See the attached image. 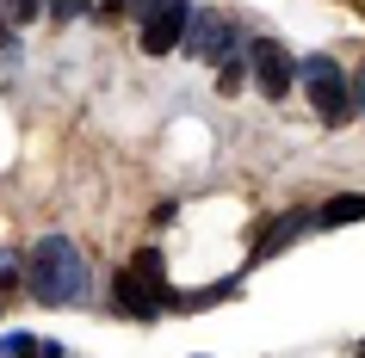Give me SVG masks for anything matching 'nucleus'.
Segmentation results:
<instances>
[{
    "mask_svg": "<svg viewBox=\"0 0 365 358\" xmlns=\"http://www.w3.org/2000/svg\"><path fill=\"white\" fill-rule=\"evenodd\" d=\"M0 50H13V19H6V6H0Z\"/></svg>",
    "mask_w": 365,
    "mask_h": 358,
    "instance_id": "nucleus-17",
    "label": "nucleus"
},
{
    "mask_svg": "<svg viewBox=\"0 0 365 358\" xmlns=\"http://www.w3.org/2000/svg\"><path fill=\"white\" fill-rule=\"evenodd\" d=\"M168 260L155 253V247H143V253H130V265L118 272V309L136 321H161V309H168Z\"/></svg>",
    "mask_w": 365,
    "mask_h": 358,
    "instance_id": "nucleus-2",
    "label": "nucleus"
},
{
    "mask_svg": "<svg viewBox=\"0 0 365 358\" xmlns=\"http://www.w3.org/2000/svg\"><path fill=\"white\" fill-rule=\"evenodd\" d=\"M0 6H6V19H13V25H31V19H38V6H50V0H0Z\"/></svg>",
    "mask_w": 365,
    "mask_h": 358,
    "instance_id": "nucleus-12",
    "label": "nucleus"
},
{
    "mask_svg": "<svg viewBox=\"0 0 365 358\" xmlns=\"http://www.w3.org/2000/svg\"><path fill=\"white\" fill-rule=\"evenodd\" d=\"M353 112L365 117V68H359V75H353Z\"/></svg>",
    "mask_w": 365,
    "mask_h": 358,
    "instance_id": "nucleus-16",
    "label": "nucleus"
},
{
    "mask_svg": "<svg viewBox=\"0 0 365 358\" xmlns=\"http://www.w3.org/2000/svg\"><path fill=\"white\" fill-rule=\"evenodd\" d=\"M242 43V25L230 19V13H192V31H186V50L205 62H223Z\"/></svg>",
    "mask_w": 365,
    "mask_h": 358,
    "instance_id": "nucleus-5",
    "label": "nucleus"
},
{
    "mask_svg": "<svg viewBox=\"0 0 365 358\" xmlns=\"http://www.w3.org/2000/svg\"><path fill=\"white\" fill-rule=\"evenodd\" d=\"M346 223H365V191H346V198H328L316 210V228H346Z\"/></svg>",
    "mask_w": 365,
    "mask_h": 358,
    "instance_id": "nucleus-8",
    "label": "nucleus"
},
{
    "mask_svg": "<svg viewBox=\"0 0 365 358\" xmlns=\"http://www.w3.org/2000/svg\"><path fill=\"white\" fill-rule=\"evenodd\" d=\"M25 290L38 302H87V290H93L87 253L68 235H43L31 247V260H25Z\"/></svg>",
    "mask_w": 365,
    "mask_h": 358,
    "instance_id": "nucleus-1",
    "label": "nucleus"
},
{
    "mask_svg": "<svg viewBox=\"0 0 365 358\" xmlns=\"http://www.w3.org/2000/svg\"><path fill=\"white\" fill-rule=\"evenodd\" d=\"M297 80L309 87V105H316V117L328 130L353 124V80H346V68L334 56H304L297 62Z\"/></svg>",
    "mask_w": 365,
    "mask_h": 358,
    "instance_id": "nucleus-3",
    "label": "nucleus"
},
{
    "mask_svg": "<svg viewBox=\"0 0 365 358\" xmlns=\"http://www.w3.org/2000/svg\"><path fill=\"white\" fill-rule=\"evenodd\" d=\"M248 80H254L248 56H223V62H217V93H242Z\"/></svg>",
    "mask_w": 365,
    "mask_h": 358,
    "instance_id": "nucleus-10",
    "label": "nucleus"
},
{
    "mask_svg": "<svg viewBox=\"0 0 365 358\" xmlns=\"http://www.w3.org/2000/svg\"><path fill=\"white\" fill-rule=\"evenodd\" d=\"M19 278H25V260H19V253H0V290L19 284Z\"/></svg>",
    "mask_w": 365,
    "mask_h": 358,
    "instance_id": "nucleus-13",
    "label": "nucleus"
},
{
    "mask_svg": "<svg viewBox=\"0 0 365 358\" xmlns=\"http://www.w3.org/2000/svg\"><path fill=\"white\" fill-rule=\"evenodd\" d=\"M99 13V0H50V19H87Z\"/></svg>",
    "mask_w": 365,
    "mask_h": 358,
    "instance_id": "nucleus-11",
    "label": "nucleus"
},
{
    "mask_svg": "<svg viewBox=\"0 0 365 358\" xmlns=\"http://www.w3.org/2000/svg\"><path fill=\"white\" fill-rule=\"evenodd\" d=\"M192 13H198V6H186V0H168L155 19H143V50H149V56H168V50H180V43H186V31H192Z\"/></svg>",
    "mask_w": 365,
    "mask_h": 358,
    "instance_id": "nucleus-6",
    "label": "nucleus"
},
{
    "mask_svg": "<svg viewBox=\"0 0 365 358\" xmlns=\"http://www.w3.org/2000/svg\"><path fill=\"white\" fill-rule=\"evenodd\" d=\"M118 13H130V0H99V19H118Z\"/></svg>",
    "mask_w": 365,
    "mask_h": 358,
    "instance_id": "nucleus-15",
    "label": "nucleus"
},
{
    "mask_svg": "<svg viewBox=\"0 0 365 358\" xmlns=\"http://www.w3.org/2000/svg\"><path fill=\"white\" fill-rule=\"evenodd\" d=\"M0 352L6 358H62L56 339H43V334H6L0 339Z\"/></svg>",
    "mask_w": 365,
    "mask_h": 358,
    "instance_id": "nucleus-9",
    "label": "nucleus"
},
{
    "mask_svg": "<svg viewBox=\"0 0 365 358\" xmlns=\"http://www.w3.org/2000/svg\"><path fill=\"white\" fill-rule=\"evenodd\" d=\"M248 68H254V87L267 99H285L297 87V56L272 38H248Z\"/></svg>",
    "mask_w": 365,
    "mask_h": 358,
    "instance_id": "nucleus-4",
    "label": "nucleus"
},
{
    "mask_svg": "<svg viewBox=\"0 0 365 358\" xmlns=\"http://www.w3.org/2000/svg\"><path fill=\"white\" fill-rule=\"evenodd\" d=\"M161 6H168V0H130V19H155Z\"/></svg>",
    "mask_w": 365,
    "mask_h": 358,
    "instance_id": "nucleus-14",
    "label": "nucleus"
},
{
    "mask_svg": "<svg viewBox=\"0 0 365 358\" xmlns=\"http://www.w3.org/2000/svg\"><path fill=\"white\" fill-rule=\"evenodd\" d=\"M304 228H316V216H304V210H291L285 223H267V235H260V247H254V260H272L279 247H291Z\"/></svg>",
    "mask_w": 365,
    "mask_h": 358,
    "instance_id": "nucleus-7",
    "label": "nucleus"
}]
</instances>
